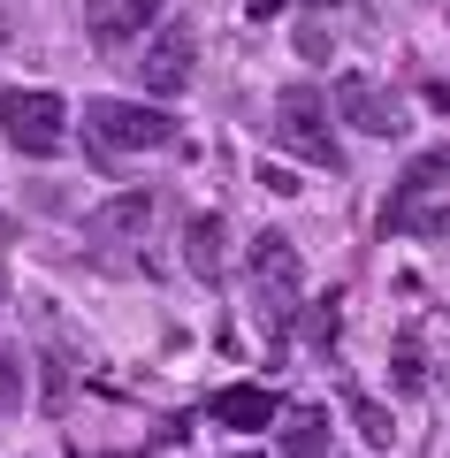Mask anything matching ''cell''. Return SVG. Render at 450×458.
<instances>
[{
  "label": "cell",
  "instance_id": "cell-1",
  "mask_svg": "<svg viewBox=\"0 0 450 458\" xmlns=\"http://www.w3.org/2000/svg\"><path fill=\"white\" fill-rule=\"evenodd\" d=\"M0 138L31 161H54L69 146V99L62 92H38V84H8L0 92Z\"/></svg>",
  "mask_w": 450,
  "mask_h": 458
},
{
  "label": "cell",
  "instance_id": "cell-2",
  "mask_svg": "<svg viewBox=\"0 0 450 458\" xmlns=\"http://www.w3.org/2000/svg\"><path fill=\"white\" fill-rule=\"evenodd\" d=\"M244 276H252V291H259L267 328H283L290 313H298V298H306V260H298V245H290L283 229H259L252 245H244Z\"/></svg>",
  "mask_w": 450,
  "mask_h": 458
},
{
  "label": "cell",
  "instance_id": "cell-3",
  "mask_svg": "<svg viewBox=\"0 0 450 458\" xmlns=\"http://www.w3.org/2000/svg\"><path fill=\"white\" fill-rule=\"evenodd\" d=\"M84 123H92V138H99V153H161L168 138H176V123H168L161 107H145V99H115V92H99L92 107H84Z\"/></svg>",
  "mask_w": 450,
  "mask_h": 458
},
{
  "label": "cell",
  "instance_id": "cell-4",
  "mask_svg": "<svg viewBox=\"0 0 450 458\" xmlns=\"http://www.w3.org/2000/svg\"><path fill=\"white\" fill-rule=\"evenodd\" d=\"M275 146L306 153L313 168H336L344 161V146L328 138V99L313 92V84H283V92H275Z\"/></svg>",
  "mask_w": 450,
  "mask_h": 458
},
{
  "label": "cell",
  "instance_id": "cell-5",
  "mask_svg": "<svg viewBox=\"0 0 450 458\" xmlns=\"http://www.w3.org/2000/svg\"><path fill=\"white\" fill-rule=\"evenodd\" d=\"M336 114H344V123H359L367 138H397L404 131V107L382 92V84H367V77H344L336 84Z\"/></svg>",
  "mask_w": 450,
  "mask_h": 458
},
{
  "label": "cell",
  "instance_id": "cell-6",
  "mask_svg": "<svg viewBox=\"0 0 450 458\" xmlns=\"http://www.w3.org/2000/svg\"><path fill=\"white\" fill-rule=\"evenodd\" d=\"M191 31L183 23H168L161 38H153V54H145V92H161V99H176L183 84H191Z\"/></svg>",
  "mask_w": 450,
  "mask_h": 458
},
{
  "label": "cell",
  "instance_id": "cell-7",
  "mask_svg": "<svg viewBox=\"0 0 450 458\" xmlns=\"http://www.w3.org/2000/svg\"><path fill=\"white\" fill-rule=\"evenodd\" d=\"M145 23H153V0H84V31H92V47H123V38H138Z\"/></svg>",
  "mask_w": 450,
  "mask_h": 458
},
{
  "label": "cell",
  "instance_id": "cell-8",
  "mask_svg": "<svg viewBox=\"0 0 450 458\" xmlns=\"http://www.w3.org/2000/svg\"><path fill=\"white\" fill-rule=\"evenodd\" d=\"M443 183H450V146H428L420 161H404L397 199H389V214H382V222L397 229V222H404V207H420V199H428V191H443Z\"/></svg>",
  "mask_w": 450,
  "mask_h": 458
},
{
  "label": "cell",
  "instance_id": "cell-9",
  "mask_svg": "<svg viewBox=\"0 0 450 458\" xmlns=\"http://www.w3.org/2000/svg\"><path fill=\"white\" fill-rule=\"evenodd\" d=\"M92 229H99V245H138L145 229H153V191H123V199H107V207L92 214Z\"/></svg>",
  "mask_w": 450,
  "mask_h": 458
},
{
  "label": "cell",
  "instance_id": "cell-10",
  "mask_svg": "<svg viewBox=\"0 0 450 458\" xmlns=\"http://www.w3.org/2000/svg\"><path fill=\"white\" fill-rule=\"evenodd\" d=\"M207 412H214L222 428H267L283 405H275V390H259V382H237V390H222Z\"/></svg>",
  "mask_w": 450,
  "mask_h": 458
},
{
  "label": "cell",
  "instance_id": "cell-11",
  "mask_svg": "<svg viewBox=\"0 0 450 458\" xmlns=\"http://www.w3.org/2000/svg\"><path fill=\"white\" fill-rule=\"evenodd\" d=\"M183 260H191V276H222V222L214 214H191V229H183Z\"/></svg>",
  "mask_w": 450,
  "mask_h": 458
},
{
  "label": "cell",
  "instance_id": "cell-12",
  "mask_svg": "<svg viewBox=\"0 0 450 458\" xmlns=\"http://www.w3.org/2000/svg\"><path fill=\"white\" fill-rule=\"evenodd\" d=\"M283 451H290V458H328V412H321V405L290 412V428H283Z\"/></svg>",
  "mask_w": 450,
  "mask_h": 458
},
{
  "label": "cell",
  "instance_id": "cell-13",
  "mask_svg": "<svg viewBox=\"0 0 450 458\" xmlns=\"http://www.w3.org/2000/svg\"><path fill=\"white\" fill-rule=\"evenodd\" d=\"M352 428L367 436V451H389V443H397V420H389V405H374L367 390H352Z\"/></svg>",
  "mask_w": 450,
  "mask_h": 458
},
{
  "label": "cell",
  "instance_id": "cell-14",
  "mask_svg": "<svg viewBox=\"0 0 450 458\" xmlns=\"http://www.w3.org/2000/svg\"><path fill=\"white\" fill-rule=\"evenodd\" d=\"M397 390H428V367H420V344H397Z\"/></svg>",
  "mask_w": 450,
  "mask_h": 458
},
{
  "label": "cell",
  "instance_id": "cell-15",
  "mask_svg": "<svg viewBox=\"0 0 450 458\" xmlns=\"http://www.w3.org/2000/svg\"><path fill=\"white\" fill-rule=\"evenodd\" d=\"M23 405V367H16V352H0V412H16Z\"/></svg>",
  "mask_w": 450,
  "mask_h": 458
},
{
  "label": "cell",
  "instance_id": "cell-16",
  "mask_svg": "<svg viewBox=\"0 0 450 458\" xmlns=\"http://www.w3.org/2000/svg\"><path fill=\"white\" fill-rule=\"evenodd\" d=\"M306 336L321 344V352H328V344H336V298H321V306H313V321H306Z\"/></svg>",
  "mask_w": 450,
  "mask_h": 458
},
{
  "label": "cell",
  "instance_id": "cell-17",
  "mask_svg": "<svg viewBox=\"0 0 450 458\" xmlns=\"http://www.w3.org/2000/svg\"><path fill=\"white\" fill-rule=\"evenodd\" d=\"M412 229H420V237H450V207H428V214H412Z\"/></svg>",
  "mask_w": 450,
  "mask_h": 458
},
{
  "label": "cell",
  "instance_id": "cell-18",
  "mask_svg": "<svg viewBox=\"0 0 450 458\" xmlns=\"http://www.w3.org/2000/svg\"><path fill=\"white\" fill-rule=\"evenodd\" d=\"M259 183H267L275 199H290V191H298V176H290V168H259Z\"/></svg>",
  "mask_w": 450,
  "mask_h": 458
},
{
  "label": "cell",
  "instance_id": "cell-19",
  "mask_svg": "<svg viewBox=\"0 0 450 458\" xmlns=\"http://www.w3.org/2000/svg\"><path fill=\"white\" fill-rule=\"evenodd\" d=\"M283 8H290V0H244V16H252V23H267V16H283Z\"/></svg>",
  "mask_w": 450,
  "mask_h": 458
},
{
  "label": "cell",
  "instance_id": "cell-20",
  "mask_svg": "<svg viewBox=\"0 0 450 458\" xmlns=\"http://www.w3.org/2000/svg\"><path fill=\"white\" fill-rule=\"evenodd\" d=\"M229 458H259V451H229Z\"/></svg>",
  "mask_w": 450,
  "mask_h": 458
},
{
  "label": "cell",
  "instance_id": "cell-21",
  "mask_svg": "<svg viewBox=\"0 0 450 458\" xmlns=\"http://www.w3.org/2000/svg\"><path fill=\"white\" fill-rule=\"evenodd\" d=\"M0 306H8V283H0Z\"/></svg>",
  "mask_w": 450,
  "mask_h": 458
}]
</instances>
